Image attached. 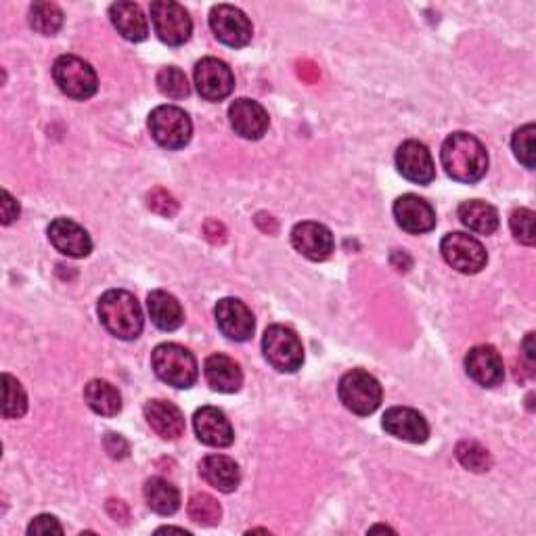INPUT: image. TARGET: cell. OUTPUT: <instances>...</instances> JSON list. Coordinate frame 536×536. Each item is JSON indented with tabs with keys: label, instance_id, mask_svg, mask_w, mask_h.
Instances as JSON below:
<instances>
[{
	"label": "cell",
	"instance_id": "d4e9b609",
	"mask_svg": "<svg viewBox=\"0 0 536 536\" xmlns=\"http://www.w3.org/2000/svg\"><path fill=\"white\" fill-rule=\"evenodd\" d=\"M109 19L114 28L130 42H143L149 34L147 17L134 3H114L109 7Z\"/></svg>",
	"mask_w": 536,
	"mask_h": 536
},
{
	"label": "cell",
	"instance_id": "5bb4252c",
	"mask_svg": "<svg viewBox=\"0 0 536 536\" xmlns=\"http://www.w3.org/2000/svg\"><path fill=\"white\" fill-rule=\"evenodd\" d=\"M465 371L482 388L501 386L505 379V365L495 346H474L465 356Z\"/></svg>",
	"mask_w": 536,
	"mask_h": 536
},
{
	"label": "cell",
	"instance_id": "e0dca14e",
	"mask_svg": "<svg viewBox=\"0 0 536 536\" xmlns=\"http://www.w3.org/2000/svg\"><path fill=\"white\" fill-rule=\"evenodd\" d=\"M53 248L67 258H86L93 252V239L84 227L70 218H57L49 225Z\"/></svg>",
	"mask_w": 536,
	"mask_h": 536
},
{
	"label": "cell",
	"instance_id": "52a82bcc",
	"mask_svg": "<svg viewBox=\"0 0 536 536\" xmlns=\"http://www.w3.org/2000/svg\"><path fill=\"white\" fill-rule=\"evenodd\" d=\"M149 130L151 137L160 147L176 151L189 145L193 124L185 109L174 105H160L151 111Z\"/></svg>",
	"mask_w": 536,
	"mask_h": 536
},
{
	"label": "cell",
	"instance_id": "ab89813d",
	"mask_svg": "<svg viewBox=\"0 0 536 536\" xmlns=\"http://www.w3.org/2000/svg\"><path fill=\"white\" fill-rule=\"evenodd\" d=\"M206 235H208V239H210L212 243H222V241H225L227 231H225V227L220 225V222H216V220H208V222H206Z\"/></svg>",
	"mask_w": 536,
	"mask_h": 536
},
{
	"label": "cell",
	"instance_id": "cb8c5ba5",
	"mask_svg": "<svg viewBox=\"0 0 536 536\" xmlns=\"http://www.w3.org/2000/svg\"><path fill=\"white\" fill-rule=\"evenodd\" d=\"M147 310L153 325L162 331H176L185 323V310L172 294L155 289L147 298Z\"/></svg>",
	"mask_w": 536,
	"mask_h": 536
},
{
	"label": "cell",
	"instance_id": "ba28073f",
	"mask_svg": "<svg viewBox=\"0 0 536 536\" xmlns=\"http://www.w3.org/2000/svg\"><path fill=\"white\" fill-rule=\"evenodd\" d=\"M151 24L155 34L168 47H183L193 32L189 11L172 0H158L151 5Z\"/></svg>",
	"mask_w": 536,
	"mask_h": 536
},
{
	"label": "cell",
	"instance_id": "4fadbf2b",
	"mask_svg": "<svg viewBox=\"0 0 536 536\" xmlns=\"http://www.w3.org/2000/svg\"><path fill=\"white\" fill-rule=\"evenodd\" d=\"M396 168L415 185H430L436 178V166L430 149L419 141H405L396 151Z\"/></svg>",
	"mask_w": 536,
	"mask_h": 536
},
{
	"label": "cell",
	"instance_id": "d590c367",
	"mask_svg": "<svg viewBox=\"0 0 536 536\" xmlns=\"http://www.w3.org/2000/svg\"><path fill=\"white\" fill-rule=\"evenodd\" d=\"M147 204L155 214H160L164 218H172L178 212V201L166 189H153L147 195Z\"/></svg>",
	"mask_w": 536,
	"mask_h": 536
},
{
	"label": "cell",
	"instance_id": "5b68a950",
	"mask_svg": "<svg viewBox=\"0 0 536 536\" xmlns=\"http://www.w3.org/2000/svg\"><path fill=\"white\" fill-rule=\"evenodd\" d=\"M53 78L59 91L76 101H86L97 95V72L76 55H61L53 65Z\"/></svg>",
	"mask_w": 536,
	"mask_h": 536
},
{
	"label": "cell",
	"instance_id": "2e32d148",
	"mask_svg": "<svg viewBox=\"0 0 536 536\" xmlns=\"http://www.w3.org/2000/svg\"><path fill=\"white\" fill-rule=\"evenodd\" d=\"M292 245L304 258L312 262L327 260L335 250L331 231L325 225H321V222L312 220L298 222L292 231Z\"/></svg>",
	"mask_w": 536,
	"mask_h": 536
},
{
	"label": "cell",
	"instance_id": "7a4b0ae2",
	"mask_svg": "<svg viewBox=\"0 0 536 536\" xmlns=\"http://www.w3.org/2000/svg\"><path fill=\"white\" fill-rule=\"evenodd\" d=\"M99 321L118 340H137L145 319L139 300L126 289H109L99 300Z\"/></svg>",
	"mask_w": 536,
	"mask_h": 536
},
{
	"label": "cell",
	"instance_id": "44dd1931",
	"mask_svg": "<svg viewBox=\"0 0 536 536\" xmlns=\"http://www.w3.org/2000/svg\"><path fill=\"white\" fill-rule=\"evenodd\" d=\"M145 419L149 428L164 440H178L185 434V415L168 400H149Z\"/></svg>",
	"mask_w": 536,
	"mask_h": 536
},
{
	"label": "cell",
	"instance_id": "4316f807",
	"mask_svg": "<svg viewBox=\"0 0 536 536\" xmlns=\"http://www.w3.org/2000/svg\"><path fill=\"white\" fill-rule=\"evenodd\" d=\"M84 400L97 415L103 417H116L122 411V394L120 390L105 382V379H93L84 388Z\"/></svg>",
	"mask_w": 536,
	"mask_h": 536
},
{
	"label": "cell",
	"instance_id": "d6986e66",
	"mask_svg": "<svg viewBox=\"0 0 536 536\" xmlns=\"http://www.w3.org/2000/svg\"><path fill=\"white\" fill-rule=\"evenodd\" d=\"M384 430L398 438L411 444H423L430 438V426L426 417H423L419 411L409 409V407H392L386 411L384 421H382Z\"/></svg>",
	"mask_w": 536,
	"mask_h": 536
},
{
	"label": "cell",
	"instance_id": "f1b7e54d",
	"mask_svg": "<svg viewBox=\"0 0 536 536\" xmlns=\"http://www.w3.org/2000/svg\"><path fill=\"white\" fill-rule=\"evenodd\" d=\"M28 411V396L24 386L9 373H3V417L21 419Z\"/></svg>",
	"mask_w": 536,
	"mask_h": 536
},
{
	"label": "cell",
	"instance_id": "9c48e42d",
	"mask_svg": "<svg viewBox=\"0 0 536 536\" xmlns=\"http://www.w3.org/2000/svg\"><path fill=\"white\" fill-rule=\"evenodd\" d=\"M440 252L446 264L463 275H476L488 262L484 245L467 233H449L440 243Z\"/></svg>",
	"mask_w": 536,
	"mask_h": 536
},
{
	"label": "cell",
	"instance_id": "1f68e13d",
	"mask_svg": "<svg viewBox=\"0 0 536 536\" xmlns=\"http://www.w3.org/2000/svg\"><path fill=\"white\" fill-rule=\"evenodd\" d=\"M189 518L201 526H216L222 518V507L212 495L197 493L189 499Z\"/></svg>",
	"mask_w": 536,
	"mask_h": 536
},
{
	"label": "cell",
	"instance_id": "9a60e30c",
	"mask_svg": "<svg viewBox=\"0 0 536 536\" xmlns=\"http://www.w3.org/2000/svg\"><path fill=\"white\" fill-rule=\"evenodd\" d=\"M396 225L409 235L430 233L436 227V212L426 199L417 195H402L394 201Z\"/></svg>",
	"mask_w": 536,
	"mask_h": 536
},
{
	"label": "cell",
	"instance_id": "7c38bea8",
	"mask_svg": "<svg viewBox=\"0 0 536 536\" xmlns=\"http://www.w3.org/2000/svg\"><path fill=\"white\" fill-rule=\"evenodd\" d=\"M214 317L220 333L233 342H248L256 329L252 310L237 298H222L214 308Z\"/></svg>",
	"mask_w": 536,
	"mask_h": 536
},
{
	"label": "cell",
	"instance_id": "e575fe53",
	"mask_svg": "<svg viewBox=\"0 0 536 536\" xmlns=\"http://www.w3.org/2000/svg\"><path fill=\"white\" fill-rule=\"evenodd\" d=\"M509 227L516 241L522 245H534L536 235H534V212L528 208L513 210L509 216Z\"/></svg>",
	"mask_w": 536,
	"mask_h": 536
},
{
	"label": "cell",
	"instance_id": "60d3db41",
	"mask_svg": "<svg viewBox=\"0 0 536 536\" xmlns=\"http://www.w3.org/2000/svg\"><path fill=\"white\" fill-rule=\"evenodd\" d=\"M534 333L530 331L528 335H526V340H524V354H526V359L530 361V363H534V359H536V350H534Z\"/></svg>",
	"mask_w": 536,
	"mask_h": 536
},
{
	"label": "cell",
	"instance_id": "4dcf8cb0",
	"mask_svg": "<svg viewBox=\"0 0 536 536\" xmlns=\"http://www.w3.org/2000/svg\"><path fill=\"white\" fill-rule=\"evenodd\" d=\"M455 455L459 459V463L469 469V472L474 474H484L493 465V459H490V453L484 449L482 444L474 442V440H463L457 444Z\"/></svg>",
	"mask_w": 536,
	"mask_h": 536
},
{
	"label": "cell",
	"instance_id": "d6a6232c",
	"mask_svg": "<svg viewBox=\"0 0 536 536\" xmlns=\"http://www.w3.org/2000/svg\"><path fill=\"white\" fill-rule=\"evenodd\" d=\"M158 88L164 97L174 99V101H181L189 97L191 93V86H189L185 72L178 70V67L174 65L162 67V70L158 72Z\"/></svg>",
	"mask_w": 536,
	"mask_h": 536
},
{
	"label": "cell",
	"instance_id": "ac0fdd59",
	"mask_svg": "<svg viewBox=\"0 0 536 536\" xmlns=\"http://www.w3.org/2000/svg\"><path fill=\"white\" fill-rule=\"evenodd\" d=\"M193 428L199 438L214 449H227L233 444L235 432L229 417L222 413L218 407H201L193 415Z\"/></svg>",
	"mask_w": 536,
	"mask_h": 536
},
{
	"label": "cell",
	"instance_id": "8992f818",
	"mask_svg": "<svg viewBox=\"0 0 536 536\" xmlns=\"http://www.w3.org/2000/svg\"><path fill=\"white\" fill-rule=\"evenodd\" d=\"M342 405L354 413L367 417L375 413L382 405V386H379L377 379L363 371V369H352L340 379V388H338Z\"/></svg>",
	"mask_w": 536,
	"mask_h": 536
},
{
	"label": "cell",
	"instance_id": "484cf974",
	"mask_svg": "<svg viewBox=\"0 0 536 536\" xmlns=\"http://www.w3.org/2000/svg\"><path fill=\"white\" fill-rule=\"evenodd\" d=\"M457 214L461 225L478 235H493L499 229V212L495 210V206L486 204V201H463Z\"/></svg>",
	"mask_w": 536,
	"mask_h": 536
},
{
	"label": "cell",
	"instance_id": "836d02e7",
	"mask_svg": "<svg viewBox=\"0 0 536 536\" xmlns=\"http://www.w3.org/2000/svg\"><path fill=\"white\" fill-rule=\"evenodd\" d=\"M534 132H536L534 124H526L513 132L511 139L513 153H516L520 164H524L528 170L534 168Z\"/></svg>",
	"mask_w": 536,
	"mask_h": 536
},
{
	"label": "cell",
	"instance_id": "603a6c76",
	"mask_svg": "<svg viewBox=\"0 0 536 536\" xmlns=\"http://www.w3.org/2000/svg\"><path fill=\"white\" fill-rule=\"evenodd\" d=\"M199 474L220 493H233L241 482L239 465L227 455H208L201 459Z\"/></svg>",
	"mask_w": 536,
	"mask_h": 536
},
{
	"label": "cell",
	"instance_id": "30bf717a",
	"mask_svg": "<svg viewBox=\"0 0 536 536\" xmlns=\"http://www.w3.org/2000/svg\"><path fill=\"white\" fill-rule=\"evenodd\" d=\"M210 28L214 36L227 47L241 49L250 44L254 28L250 17L233 5H218L210 13Z\"/></svg>",
	"mask_w": 536,
	"mask_h": 536
},
{
	"label": "cell",
	"instance_id": "3957f363",
	"mask_svg": "<svg viewBox=\"0 0 536 536\" xmlns=\"http://www.w3.org/2000/svg\"><path fill=\"white\" fill-rule=\"evenodd\" d=\"M151 367L164 384L189 390L199 377V367L193 352L181 344H160L151 354Z\"/></svg>",
	"mask_w": 536,
	"mask_h": 536
},
{
	"label": "cell",
	"instance_id": "74e56055",
	"mask_svg": "<svg viewBox=\"0 0 536 536\" xmlns=\"http://www.w3.org/2000/svg\"><path fill=\"white\" fill-rule=\"evenodd\" d=\"M105 451L109 453L111 459H126L130 453V444L120 434L109 432L105 436Z\"/></svg>",
	"mask_w": 536,
	"mask_h": 536
},
{
	"label": "cell",
	"instance_id": "ffe728a7",
	"mask_svg": "<svg viewBox=\"0 0 536 536\" xmlns=\"http://www.w3.org/2000/svg\"><path fill=\"white\" fill-rule=\"evenodd\" d=\"M229 120L233 130L239 137L248 141L262 139L268 130V114L266 109L252 99H237L229 107Z\"/></svg>",
	"mask_w": 536,
	"mask_h": 536
},
{
	"label": "cell",
	"instance_id": "8fae6325",
	"mask_svg": "<svg viewBox=\"0 0 536 536\" xmlns=\"http://www.w3.org/2000/svg\"><path fill=\"white\" fill-rule=\"evenodd\" d=\"M195 86L197 93L206 101L227 99L235 88V76L231 67L216 57H206L195 65Z\"/></svg>",
	"mask_w": 536,
	"mask_h": 536
},
{
	"label": "cell",
	"instance_id": "277c9868",
	"mask_svg": "<svg viewBox=\"0 0 536 536\" xmlns=\"http://www.w3.org/2000/svg\"><path fill=\"white\" fill-rule=\"evenodd\" d=\"M264 359L281 373H296L304 365V346L294 329L271 325L262 338Z\"/></svg>",
	"mask_w": 536,
	"mask_h": 536
},
{
	"label": "cell",
	"instance_id": "8d00e7d4",
	"mask_svg": "<svg viewBox=\"0 0 536 536\" xmlns=\"http://www.w3.org/2000/svg\"><path fill=\"white\" fill-rule=\"evenodd\" d=\"M28 534H63V526L59 524V520L55 516H49V513H42V516H36L30 526H28Z\"/></svg>",
	"mask_w": 536,
	"mask_h": 536
},
{
	"label": "cell",
	"instance_id": "f546056e",
	"mask_svg": "<svg viewBox=\"0 0 536 536\" xmlns=\"http://www.w3.org/2000/svg\"><path fill=\"white\" fill-rule=\"evenodd\" d=\"M30 26L42 36H55L63 26V11L55 3H34L30 7Z\"/></svg>",
	"mask_w": 536,
	"mask_h": 536
},
{
	"label": "cell",
	"instance_id": "6da1fadb",
	"mask_svg": "<svg viewBox=\"0 0 536 536\" xmlns=\"http://www.w3.org/2000/svg\"><path fill=\"white\" fill-rule=\"evenodd\" d=\"M442 168L453 181L474 185L488 172V153L486 147L469 132H453L442 143L440 151Z\"/></svg>",
	"mask_w": 536,
	"mask_h": 536
},
{
	"label": "cell",
	"instance_id": "b9f144b4",
	"mask_svg": "<svg viewBox=\"0 0 536 536\" xmlns=\"http://www.w3.org/2000/svg\"><path fill=\"white\" fill-rule=\"evenodd\" d=\"M158 532H181V534H189L185 528H170V526L168 528H160Z\"/></svg>",
	"mask_w": 536,
	"mask_h": 536
},
{
	"label": "cell",
	"instance_id": "f35d334b",
	"mask_svg": "<svg viewBox=\"0 0 536 536\" xmlns=\"http://www.w3.org/2000/svg\"><path fill=\"white\" fill-rule=\"evenodd\" d=\"M0 197H3V204H0V214H3V225H11V222L19 216V204L17 199L3 189V193H0Z\"/></svg>",
	"mask_w": 536,
	"mask_h": 536
},
{
	"label": "cell",
	"instance_id": "83f0119b",
	"mask_svg": "<svg viewBox=\"0 0 536 536\" xmlns=\"http://www.w3.org/2000/svg\"><path fill=\"white\" fill-rule=\"evenodd\" d=\"M145 499L149 509L160 516H172L181 507V493L166 478H149L145 482Z\"/></svg>",
	"mask_w": 536,
	"mask_h": 536
},
{
	"label": "cell",
	"instance_id": "7402d4cb",
	"mask_svg": "<svg viewBox=\"0 0 536 536\" xmlns=\"http://www.w3.org/2000/svg\"><path fill=\"white\" fill-rule=\"evenodd\" d=\"M206 382L214 392L233 394L243 386V371L227 354H212L204 363Z\"/></svg>",
	"mask_w": 536,
	"mask_h": 536
}]
</instances>
